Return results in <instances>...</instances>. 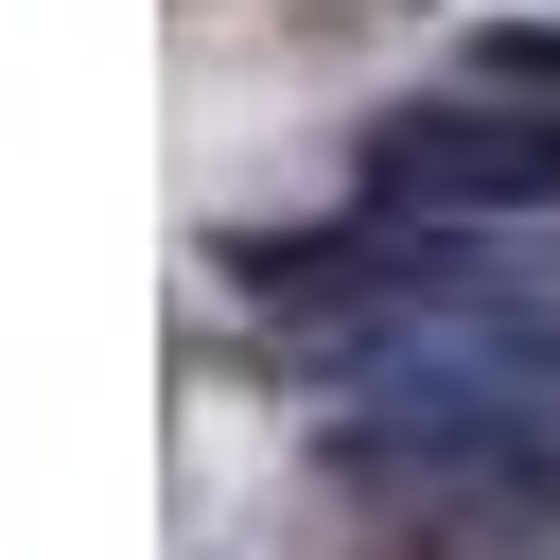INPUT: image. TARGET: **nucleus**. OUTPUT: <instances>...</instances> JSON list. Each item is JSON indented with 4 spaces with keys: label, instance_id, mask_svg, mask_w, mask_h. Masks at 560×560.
Returning a JSON list of instances; mask_svg holds the SVG:
<instances>
[{
    "label": "nucleus",
    "instance_id": "nucleus-2",
    "mask_svg": "<svg viewBox=\"0 0 560 560\" xmlns=\"http://www.w3.org/2000/svg\"><path fill=\"white\" fill-rule=\"evenodd\" d=\"M472 88H490V105H560V18H508V35H472Z\"/></svg>",
    "mask_w": 560,
    "mask_h": 560
},
{
    "label": "nucleus",
    "instance_id": "nucleus-1",
    "mask_svg": "<svg viewBox=\"0 0 560 560\" xmlns=\"http://www.w3.org/2000/svg\"><path fill=\"white\" fill-rule=\"evenodd\" d=\"M368 210H420V228H560V105H385L368 122Z\"/></svg>",
    "mask_w": 560,
    "mask_h": 560
}]
</instances>
